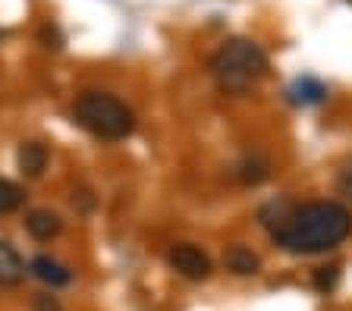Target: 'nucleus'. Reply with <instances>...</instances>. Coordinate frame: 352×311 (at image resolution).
I'll return each instance as SVG.
<instances>
[{
	"mask_svg": "<svg viewBox=\"0 0 352 311\" xmlns=\"http://www.w3.org/2000/svg\"><path fill=\"white\" fill-rule=\"evenodd\" d=\"M352 214L340 201H308L302 207H283L271 220L274 242L289 255H321L349 239Z\"/></svg>",
	"mask_w": 352,
	"mask_h": 311,
	"instance_id": "obj_1",
	"label": "nucleus"
},
{
	"mask_svg": "<svg viewBox=\"0 0 352 311\" xmlns=\"http://www.w3.org/2000/svg\"><path fill=\"white\" fill-rule=\"evenodd\" d=\"M264 73H267V54L249 38H230L211 57V76L220 85V91H227V95L249 91Z\"/></svg>",
	"mask_w": 352,
	"mask_h": 311,
	"instance_id": "obj_2",
	"label": "nucleus"
},
{
	"mask_svg": "<svg viewBox=\"0 0 352 311\" xmlns=\"http://www.w3.org/2000/svg\"><path fill=\"white\" fill-rule=\"evenodd\" d=\"M76 123L85 133H91L95 139L104 141H120L126 135H132L135 129V113L132 107H126L117 95L107 91H82L76 97Z\"/></svg>",
	"mask_w": 352,
	"mask_h": 311,
	"instance_id": "obj_3",
	"label": "nucleus"
},
{
	"mask_svg": "<svg viewBox=\"0 0 352 311\" xmlns=\"http://www.w3.org/2000/svg\"><path fill=\"white\" fill-rule=\"evenodd\" d=\"M170 267L176 274H183L186 280H208L211 277V258L198 245L189 242H179L170 249Z\"/></svg>",
	"mask_w": 352,
	"mask_h": 311,
	"instance_id": "obj_4",
	"label": "nucleus"
},
{
	"mask_svg": "<svg viewBox=\"0 0 352 311\" xmlns=\"http://www.w3.org/2000/svg\"><path fill=\"white\" fill-rule=\"evenodd\" d=\"M25 230H29L38 242H47V239L60 236L63 220H60V214L47 211V207H38V211H29V217H25Z\"/></svg>",
	"mask_w": 352,
	"mask_h": 311,
	"instance_id": "obj_5",
	"label": "nucleus"
},
{
	"mask_svg": "<svg viewBox=\"0 0 352 311\" xmlns=\"http://www.w3.org/2000/svg\"><path fill=\"white\" fill-rule=\"evenodd\" d=\"M19 161V173L29 179H38L44 170H47V148H44L41 141H25L16 154Z\"/></svg>",
	"mask_w": 352,
	"mask_h": 311,
	"instance_id": "obj_6",
	"label": "nucleus"
},
{
	"mask_svg": "<svg viewBox=\"0 0 352 311\" xmlns=\"http://www.w3.org/2000/svg\"><path fill=\"white\" fill-rule=\"evenodd\" d=\"M29 270L41 283H51V286H66V283H73V270H69V267H63L60 261L47 258V255H38V258H32Z\"/></svg>",
	"mask_w": 352,
	"mask_h": 311,
	"instance_id": "obj_7",
	"label": "nucleus"
},
{
	"mask_svg": "<svg viewBox=\"0 0 352 311\" xmlns=\"http://www.w3.org/2000/svg\"><path fill=\"white\" fill-rule=\"evenodd\" d=\"M25 277V261L10 242H0V286H19Z\"/></svg>",
	"mask_w": 352,
	"mask_h": 311,
	"instance_id": "obj_8",
	"label": "nucleus"
},
{
	"mask_svg": "<svg viewBox=\"0 0 352 311\" xmlns=\"http://www.w3.org/2000/svg\"><path fill=\"white\" fill-rule=\"evenodd\" d=\"M223 264H227L233 274L249 277V274H258L261 261H258V255L252 252V249H245V245H230L227 255H223Z\"/></svg>",
	"mask_w": 352,
	"mask_h": 311,
	"instance_id": "obj_9",
	"label": "nucleus"
},
{
	"mask_svg": "<svg viewBox=\"0 0 352 311\" xmlns=\"http://www.w3.org/2000/svg\"><path fill=\"white\" fill-rule=\"evenodd\" d=\"M267 176H271V163L264 161V157H245V161L236 167V179L245 185H258Z\"/></svg>",
	"mask_w": 352,
	"mask_h": 311,
	"instance_id": "obj_10",
	"label": "nucleus"
},
{
	"mask_svg": "<svg viewBox=\"0 0 352 311\" xmlns=\"http://www.w3.org/2000/svg\"><path fill=\"white\" fill-rule=\"evenodd\" d=\"M22 201H25V192L19 185L10 183V179H0V214H10V211L22 207Z\"/></svg>",
	"mask_w": 352,
	"mask_h": 311,
	"instance_id": "obj_11",
	"label": "nucleus"
},
{
	"mask_svg": "<svg viewBox=\"0 0 352 311\" xmlns=\"http://www.w3.org/2000/svg\"><path fill=\"white\" fill-rule=\"evenodd\" d=\"M337 283H340V267H318L315 270V286L321 292H330Z\"/></svg>",
	"mask_w": 352,
	"mask_h": 311,
	"instance_id": "obj_12",
	"label": "nucleus"
},
{
	"mask_svg": "<svg viewBox=\"0 0 352 311\" xmlns=\"http://www.w3.org/2000/svg\"><path fill=\"white\" fill-rule=\"evenodd\" d=\"M35 311H63V305H60L57 296L41 292V296H35Z\"/></svg>",
	"mask_w": 352,
	"mask_h": 311,
	"instance_id": "obj_13",
	"label": "nucleus"
},
{
	"mask_svg": "<svg viewBox=\"0 0 352 311\" xmlns=\"http://www.w3.org/2000/svg\"><path fill=\"white\" fill-rule=\"evenodd\" d=\"M44 41V47H54V51H57V47H63V38H60V32L57 29H51V25H44L41 29V35H38Z\"/></svg>",
	"mask_w": 352,
	"mask_h": 311,
	"instance_id": "obj_14",
	"label": "nucleus"
},
{
	"mask_svg": "<svg viewBox=\"0 0 352 311\" xmlns=\"http://www.w3.org/2000/svg\"><path fill=\"white\" fill-rule=\"evenodd\" d=\"M337 185H340V192H343V195H349V198H352V167H349V170H343V173H340Z\"/></svg>",
	"mask_w": 352,
	"mask_h": 311,
	"instance_id": "obj_15",
	"label": "nucleus"
},
{
	"mask_svg": "<svg viewBox=\"0 0 352 311\" xmlns=\"http://www.w3.org/2000/svg\"><path fill=\"white\" fill-rule=\"evenodd\" d=\"M349 3H352V0H349Z\"/></svg>",
	"mask_w": 352,
	"mask_h": 311,
	"instance_id": "obj_16",
	"label": "nucleus"
}]
</instances>
